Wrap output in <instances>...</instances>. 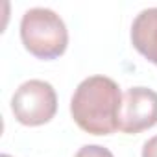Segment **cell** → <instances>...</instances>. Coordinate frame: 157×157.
<instances>
[{
    "mask_svg": "<svg viewBox=\"0 0 157 157\" xmlns=\"http://www.w3.org/2000/svg\"><path fill=\"white\" fill-rule=\"evenodd\" d=\"M157 124V93L148 87H131L122 96L118 129L126 135L142 133Z\"/></svg>",
    "mask_w": 157,
    "mask_h": 157,
    "instance_id": "obj_4",
    "label": "cell"
},
{
    "mask_svg": "<svg viewBox=\"0 0 157 157\" xmlns=\"http://www.w3.org/2000/svg\"><path fill=\"white\" fill-rule=\"evenodd\" d=\"M122 93L107 76H89L70 98V115L78 128L91 135H111L118 129Z\"/></svg>",
    "mask_w": 157,
    "mask_h": 157,
    "instance_id": "obj_1",
    "label": "cell"
},
{
    "mask_svg": "<svg viewBox=\"0 0 157 157\" xmlns=\"http://www.w3.org/2000/svg\"><path fill=\"white\" fill-rule=\"evenodd\" d=\"M140 157H157V135H153L151 139H148L142 144Z\"/></svg>",
    "mask_w": 157,
    "mask_h": 157,
    "instance_id": "obj_7",
    "label": "cell"
},
{
    "mask_svg": "<svg viewBox=\"0 0 157 157\" xmlns=\"http://www.w3.org/2000/svg\"><path fill=\"white\" fill-rule=\"evenodd\" d=\"M0 157H11V155H8V153H2V155H0Z\"/></svg>",
    "mask_w": 157,
    "mask_h": 157,
    "instance_id": "obj_8",
    "label": "cell"
},
{
    "mask_svg": "<svg viewBox=\"0 0 157 157\" xmlns=\"http://www.w3.org/2000/svg\"><path fill=\"white\" fill-rule=\"evenodd\" d=\"M21 41L33 57L52 61L65 54L68 30L54 10L30 8L21 19Z\"/></svg>",
    "mask_w": 157,
    "mask_h": 157,
    "instance_id": "obj_2",
    "label": "cell"
},
{
    "mask_svg": "<svg viewBox=\"0 0 157 157\" xmlns=\"http://www.w3.org/2000/svg\"><path fill=\"white\" fill-rule=\"evenodd\" d=\"M74 157H115L111 150L100 146V144H85L76 151Z\"/></svg>",
    "mask_w": 157,
    "mask_h": 157,
    "instance_id": "obj_6",
    "label": "cell"
},
{
    "mask_svg": "<svg viewBox=\"0 0 157 157\" xmlns=\"http://www.w3.org/2000/svg\"><path fill=\"white\" fill-rule=\"evenodd\" d=\"M129 39L133 48L157 67V8H146L133 19Z\"/></svg>",
    "mask_w": 157,
    "mask_h": 157,
    "instance_id": "obj_5",
    "label": "cell"
},
{
    "mask_svg": "<svg viewBox=\"0 0 157 157\" xmlns=\"http://www.w3.org/2000/svg\"><path fill=\"white\" fill-rule=\"evenodd\" d=\"M11 113L22 126L35 128L48 124L57 113L56 89L44 80L21 83L11 96Z\"/></svg>",
    "mask_w": 157,
    "mask_h": 157,
    "instance_id": "obj_3",
    "label": "cell"
}]
</instances>
